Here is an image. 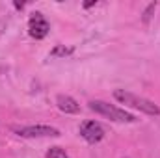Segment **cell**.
<instances>
[{
    "instance_id": "1",
    "label": "cell",
    "mask_w": 160,
    "mask_h": 158,
    "mask_svg": "<svg viewBox=\"0 0 160 158\" xmlns=\"http://www.w3.org/2000/svg\"><path fill=\"white\" fill-rule=\"evenodd\" d=\"M114 99L128 106V108H134V110H140L147 116H160V108L158 104H155L153 101L145 99V97H140L136 93H130V91H125V89H116L114 91Z\"/></svg>"
},
{
    "instance_id": "2",
    "label": "cell",
    "mask_w": 160,
    "mask_h": 158,
    "mask_svg": "<svg viewBox=\"0 0 160 158\" xmlns=\"http://www.w3.org/2000/svg\"><path fill=\"white\" fill-rule=\"evenodd\" d=\"M89 110L95 112V114H99V116L108 117L110 121H118V123H136L138 121L136 116L121 110V108L110 104V102H104V101H91L89 102Z\"/></svg>"
},
{
    "instance_id": "3",
    "label": "cell",
    "mask_w": 160,
    "mask_h": 158,
    "mask_svg": "<svg viewBox=\"0 0 160 158\" xmlns=\"http://www.w3.org/2000/svg\"><path fill=\"white\" fill-rule=\"evenodd\" d=\"M11 130L21 138H58L60 130L50 125H26V126H11Z\"/></svg>"
},
{
    "instance_id": "4",
    "label": "cell",
    "mask_w": 160,
    "mask_h": 158,
    "mask_svg": "<svg viewBox=\"0 0 160 158\" xmlns=\"http://www.w3.org/2000/svg\"><path fill=\"white\" fill-rule=\"evenodd\" d=\"M80 136H82L88 143L95 145V143H99V141L104 138V128H102V125L97 123V121H84V123L80 125Z\"/></svg>"
},
{
    "instance_id": "5",
    "label": "cell",
    "mask_w": 160,
    "mask_h": 158,
    "mask_svg": "<svg viewBox=\"0 0 160 158\" xmlns=\"http://www.w3.org/2000/svg\"><path fill=\"white\" fill-rule=\"evenodd\" d=\"M48 30H50V26H48V21L43 17V13H39V11L32 13V17L28 21V32H30V36L34 39H45L47 34H48Z\"/></svg>"
},
{
    "instance_id": "6",
    "label": "cell",
    "mask_w": 160,
    "mask_h": 158,
    "mask_svg": "<svg viewBox=\"0 0 160 158\" xmlns=\"http://www.w3.org/2000/svg\"><path fill=\"white\" fill-rule=\"evenodd\" d=\"M56 106L60 108V112L63 114H78L80 112V104L69 95H58L56 97Z\"/></svg>"
},
{
    "instance_id": "7",
    "label": "cell",
    "mask_w": 160,
    "mask_h": 158,
    "mask_svg": "<svg viewBox=\"0 0 160 158\" xmlns=\"http://www.w3.org/2000/svg\"><path fill=\"white\" fill-rule=\"evenodd\" d=\"M75 52L73 47H65V45H56L52 50H50V56L52 58H65V56H71Z\"/></svg>"
},
{
    "instance_id": "8",
    "label": "cell",
    "mask_w": 160,
    "mask_h": 158,
    "mask_svg": "<svg viewBox=\"0 0 160 158\" xmlns=\"http://www.w3.org/2000/svg\"><path fill=\"white\" fill-rule=\"evenodd\" d=\"M47 158H69V155L62 147H50L47 151Z\"/></svg>"
},
{
    "instance_id": "9",
    "label": "cell",
    "mask_w": 160,
    "mask_h": 158,
    "mask_svg": "<svg viewBox=\"0 0 160 158\" xmlns=\"http://www.w3.org/2000/svg\"><path fill=\"white\" fill-rule=\"evenodd\" d=\"M155 9H157V2H153V4H149V6L145 7V11H143V17H142V21H143L145 24H147V22L151 21V17H153Z\"/></svg>"
},
{
    "instance_id": "10",
    "label": "cell",
    "mask_w": 160,
    "mask_h": 158,
    "mask_svg": "<svg viewBox=\"0 0 160 158\" xmlns=\"http://www.w3.org/2000/svg\"><path fill=\"white\" fill-rule=\"evenodd\" d=\"M95 4H97V2H95V0H91V2H86V4H84V7H91V6H95Z\"/></svg>"
},
{
    "instance_id": "11",
    "label": "cell",
    "mask_w": 160,
    "mask_h": 158,
    "mask_svg": "<svg viewBox=\"0 0 160 158\" xmlns=\"http://www.w3.org/2000/svg\"><path fill=\"white\" fill-rule=\"evenodd\" d=\"M15 7H17V9H22V7H24V4H22V2H21V4H19V2H15Z\"/></svg>"
}]
</instances>
